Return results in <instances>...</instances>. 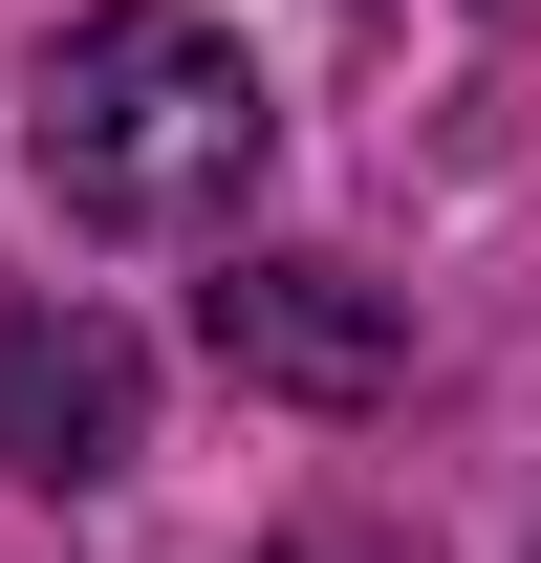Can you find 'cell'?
<instances>
[{"label": "cell", "instance_id": "1", "mask_svg": "<svg viewBox=\"0 0 541 563\" xmlns=\"http://www.w3.org/2000/svg\"><path fill=\"white\" fill-rule=\"evenodd\" d=\"M22 152H44V196H66L87 239H239L281 109H261V66L217 44L196 0H87L66 44H44Z\"/></svg>", "mask_w": 541, "mask_h": 563}, {"label": "cell", "instance_id": "2", "mask_svg": "<svg viewBox=\"0 0 541 563\" xmlns=\"http://www.w3.org/2000/svg\"><path fill=\"white\" fill-rule=\"evenodd\" d=\"M196 347L239 368V390H281V412H368V390H411V303L368 261H239L196 303Z\"/></svg>", "mask_w": 541, "mask_h": 563}, {"label": "cell", "instance_id": "3", "mask_svg": "<svg viewBox=\"0 0 541 563\" xmlns=\"http://www.w3.org/2000/svg\"><path fill=\"white\" fill-rule=\"evenodd\" d=\"M152 368L109 303H0V477H131Z\"/></svg>", "mask_w": 541, "mask_h": 563}, {"label": "cell", "instance_id": "4", "mask_svg": "<svg viewBox=\"0 0 541 563\" xmlns=\"http://www.w3.org/2000/svg\"><path fill=\"white\" fill-rule=\"evenodd\" d=\"M281 563H411V542H368V520H303V542H281Z\"/></svg>", "mask_w": 541, "mask_h": 563}]
</instances>
